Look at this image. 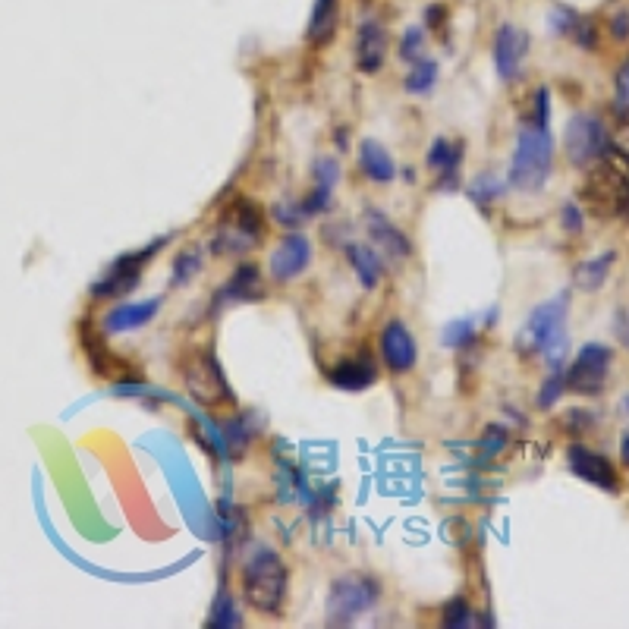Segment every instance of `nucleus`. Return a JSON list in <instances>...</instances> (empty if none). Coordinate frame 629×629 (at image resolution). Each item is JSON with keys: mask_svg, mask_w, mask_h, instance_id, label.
<instances>
[{"mask_svg": "<svg viewBox=\"0 0 629 629\" xmlns=\"http://www.w3.org/2000/svg\"><path fill=\"white\" fill-rule=\"evenodd\" d=\"M548 120H551V92L545 89V85H541V89L532 95V114L526 117V123H532V126H548Z\"/></svg>", "mask_w": 629, "mask_h": 629, "instance_id": "nucleus-33", "label": "nucleus"}, {"mask_svg": "<svg viewBox=\"0 0 629 629\" xmlns=\"http://www.w3.org/2000/svg\"><path fill=\"white\" fill-rule=\"evenodd\" d=\"M387 57V29L375 16H368L356 29V67L359 73H378Z\"/></svg>", "mask_w": 629, "mask_h": 629, "instance_id": "nucleus-15", "label": "nucleus"}, {"mask_svg": "<svg viewBox=\"0 0 629 629\" xmlns=\"http://www.w3.org/2000/svg\"><path fill=\"white\" fill-rule=\"evenodd\" d=\"M614 362V350L604 343H585L576 353L573 365L563 372V381H567V390L573 394H601V387L607 381V372H611Z\"/></svg>", "mask_w": 629, "mask_h": 629, "instance_id": "nucleus-10", "label": "nucleus"}, {"mask_svg": "<svg viewBox=\"0 0 629 629\" xmlns=\"http://www.w3.org/2000/svg\"><path fill=\"white\" fill-rule=\"evenodd\" d=\"M441 340H444V346H450V350H463V346H469L475 340V321L472 318L447 321Z\"/></svg>", "mask_w": 629, "mask_h": 629, "instance_id": "nucleus-28", "label": "nucleus"}, {"mask_svg": "<svg viewBox=\"0 0 629 629\" xmlns=\"http://www.w3.org/2000/svg\"><path fill=\"white\" fill-rule=\"evenodd\" d=\"M620 460L629 466V435H626V438H623V444H620Z\"/></svg>", "mask_w": 629, "mask_h": 629, "instance_id": "nucleus-41", "label": "nucleus"}, {"mask_svg": "<svg viewBox=\"0 0 629 629\" xmlns=\"http://www.w3.org/2000/svg\"><path fill=\"white\" fill-rule=\"evenodd\" d=\"M463 151H466L463 142H453L447 136H438L435 142H431L428 155H425V164L438 173V189H453V186H457V167L463 161Z\"/></svg>", "mask_w": 629, "mask_h": 629, "instance_id": "nucleus-18", "label": "nucleus"}, {"mask_svg": "<svg viewBox=\"0 0 629 629\" xmlns=\"http://www.w3.org/2000/svg\"><path fill=\"white\" fill-rule=\"evenodd\" d=\"M164 299H142V302H126V306H114L111 312L104 315L101 328L104 334H126V331H139L145 328L148 321H155V315L161 312Z\"/></svg>", "mask_w": 629, "mask_h": 629, "instance_id": "nucleus-16", "label": "nucleus"}, {"mask_svg": "<svg viewBox=\"0 0 629 629\" xmlns=\"http://www.w3.org/2000/svg\"><path fill=\"white\" fill-rule=\"evenodd\" d=\"M507 441H510V435H507V428L504 425H491L485 435H482V457H497V453H501L504 447H507Z\"/></svg>", "mask_w": 629, "mask_h": 629, "instance_id": "nucleus-34", "label": "nucleus"}, {"mask_svg": "<svg viewBox=\"0 0 629 629\" xmlns=\"http://www.w3.org/2000/svg\"><path fill=\"white\" fill-rule=\"evenodd\" d=\"M435 82H438V63L431 60V57H422L412 63V70L406 76V92L409 95H428L431 89H435Z\"/></svg>", "mask_w": 629, "mask_h": 629, "instance_id": "nucleus-25", "label": "nucleus"}, {"mask_svg": "<svg viewBox=\"0 0 629 629\" xmlns=\"http://www.w3.org/2000/svg\"><path fill=\"white\" fill-rule=\"evenodd\" d=\"M529 54V35L516 29L513 23H504L494 35V70L504 82H513L523 73V63Z\"/></svg>", "mask_w": 629, "mask_h": 629, "instance_id": "nucleus-12", "label": "nucleus"}, {"mask_svg": "<svg viewBox=\"0 0 629 629\" xmlns=\"http://www.w3.org/2000/svg\"><path fill=\"white\" fill-rule=\"evenodd\" d=\"M265 230H268L265 211L249 199H236L233 205L224 208L218 227L211 233V243H208L211 255H218V258L246 255L265 240Z\"/></svg>", "mask_w": 629, "mask_h": 629, "instance_id": "nucleus-4", "label": "nucleus"}, {"mask_svg": "<svg viewBox=\"0 0 629 629\" xmlns=\"http://www.w3.org/2000/svg\"><path fill=\"white\" fill-rule=\"evenodd\" d=\"M400 57L409 63H416V60H422L425 57V29L422 26H409L406 32H403V38H400Z\"/></svg>", "mask_w": 629, "mask_h": 629, "instance_id": "nucleus-31", "label": "nucleus"}, {"mask_svg": "<svg viewBox=\"0 0 629 629\" xmlns=\"http://www.w3.org/2000/svg\"><path fill=\"white\" fill-rule=\"evenodd\" d=\"M164 246H167V236H158L155 243H148L142 249H133V252H123L120 258H114V262L107 265V271L92 284V296L95 299H117V296L133 293L136 284L142 280V274H145V268H148V262Z\"/></svg>", "mask_w": 629, "mask_h": 629, "instance_id": "nucleus-6", "label": "nucleus"}, {"mask_svg": "<svg viewBox=\"0 0 629 629\" xmlns=\"http://www.w3.org/2000/svg\"><path fill=\"white\" fill-rule=\"evenodd\" d=\"M346 258H350V265L359 277V284L365 290H375L378 287V280L384 274V265H381V258L372 246H359V243H350L346 246Z\"/></svg>", "mask_w": 629, "mask_h": 629, "instance_id": "nucleus-22", "label": "nucleus"}, {"mask_svg": "<svg viewBox=\"0 0 629 629\" xmlns=\"http://www.w3.org/2000/svg\"><path fill=\"white\" fill-rule=\"evenodd\" d=\"M567 463H570V472L579 475L582 482H589L601 491H617L620 479H617V469L611 466V460L601 457V453L582 447V444H570L567 450Z\"/></svg>", "mask_w": 629, "mask_h": 629, "instance_id": "nucleus-14", "label": "nucleus"}, {"mask_svg": "<svg viewBox=\"0 0 629 629\" xmlns=\"http://www.w3.org/2000/svg\"><path fill=\"white\" fill-rule=\"evenodd\" d=\"M563 148H567V158L576 167H589L611 148V136H607V126L595 114H573L567 120V129H563Z\"/></svg>", "mask_w": 629, "mask_h": 629, "instance_id": "nucleus-9", "label": "nucleus"}, {"mask_svg": "<svg viewBox=\"0 0 629 629\" xmlns=\"http://www.w3.org/2000/svg\"><path fill=\"white\" fill-rule=\"evenodd\" d=\"M563 390H567V381H563V372H551V375H548V381L541 384L538 406H541V409H551V406L563 397Z\"/></svg>", "mask_w": 629, "mask_h": 629, "instance_id": "nucleus-32", "label": "nucleus"}, {"mask_svg": "<svg viewBox=\"0 0 629 629\" xmlns=\"http://www.w3.org/2000/svg\"><path fill=\"white\" fill-rule=\"evenodd\" d=\"M183 378H186L189 394L199 403H208V406L233 403V390H230V384L221 372V362L214 353L192 350L186 356V365H183Z\"/></svg>", "mask_w": 629, "mask_h": 629, "instance_id": "nucleus-8", "label": "nucleus"}, {"mask_svg": "<svg viewBox=\"0 0 629 629\" xmlns=\"http://www.w3.org/2000/svg\"><path fill=\"white\" fill-rule=\"evenodd\" d=\"M202 271V252L189 246L183 249L177 258H173V277H170V287H186L189 280H195Z\"/></svg>", "mask_w": 629, "mask_h": 629, "instance_id": "nucleus-26", "label": "nucleus"}, {"mask_svg": "<svg viewBox=\"0 0 629 629\" xmlns=\"http://www.w3.org/2000/svg\"><path fill=\"white\" fill-rule=\"evenodd\" d=\"M551 167H554V139L548 133V126L523 123L516 136V151H513L507 183L519 192H538L548 183Z\"/></svg>", "mask_w": 629, "mask_h": 629, "instance_id": "nucleus-3", "label": "nucleus"}, {"mask_svg": "<svg viewBox=\"0 0 629 629\" xmlns=\"http://www.w3.org/2000/svg\"><path fill=\"white\" fill-rule=\"evenodd\" d=\"M560 221H563V230H567V233H582V224H585L582 208L576 202H567V205H563V211H560Z\"/></svg>", "mask_w": 629, "mask_h": 629, "instance_id": "nucleus-37", "label": "nucleus"}, {"mask_svg": "<svg viewBox=\"0 0 629 629\" xmlns=\"http://www.w3.org/2000/svg\"><path fill=\"white\" fill-rule=\"evenodd\" d=\"M309 265H312V243L302 233H287L271 252L268 271L277 284H290L299 274H306Z\"/></svg>", "mask_w": 629, "mask_h": 629, "instance_id": "nucleus-11", "label": "nucleus"}, {"mask_svg": "<svg viewBox=\"0 0 629 629\" xmlns=\"http://www.w3.org/2000/svg\"><path fill=\"white\" fill-rule=\"evenodd\" d=\"M611 29H614V35H617V38H626V35H629V13H620V16H614Z\"/></svg>", "mask_w": 629, "mask_h": 629, "instance_id": "nucleus-40", "label": "nucleus"}, {"mask_svg": "<svg viewBox=\"0 0 629 629\" xmlns=\"http://www.w3.org/2000/svg\"><path fill=\"white\" fill-rule=\"evenodd\" d=\"M365 227H368V236H372V243H375L387 258H406V255L412 252V243L406 240V233L390 224L381 211L368 208V211H365Z\"/></svg>", "mask_w": 629, "mask_h": 629, "instance_id": "nucleus-19", "label": "nucleus"}, {"mask_svg": "<svg viewBox=\"0 0 629 629\" xmlns=\"http://www.w3.org/2000/svg\"><path fill=\"white\" fill-rule=\"evenodd\" d=\"M614 262H617V252H604V255H598V258H589V262H582V265L576 268V277H573V280H576V287L585 290V293H598V290L604 287L607 274H611Z\"/></svg>", "mask_w": 629, "mask_h": 629, "instance_id": "nucleus-23", "label": "nucleus"}, {"mask_svg": "<svg viewBox=\"0 0 629 629\" xmlns=\"http://www.w3.org/2000/svg\"><path fill=\"white\" fill-rule=\"evenodd\" d=\"M221 296L230 299V302H258V299H265V277H262V268L252 265V262L236 265V271L230 274V280L224 284Z\"/></svg>", "mask_w": 629, "mask_h": 629, "instance_id": "nucleus-20", "label": "nucleus"}, {"mask_svg": "<svg viewBox=\"0 0 629 629\" xmlns=\"http://www.w3.org/2000/svg\"><path fill=\"white\" fill-rule=\"evenodd\" d=\"M441 623L447 629H466L472 626V607L466 604V598H450L441 611Z\"/></svg>", "mask_w": 629, "mask_h": 629, "instance_id": "nucleus-30", "label": "nucleus"}, {"mask_svg": "<svg viewBox=\"0 0 629 629\" xmlns=\"http://www.w3.org/2000/svg\"><path fill=\"white\" fill-rule=\"evenodd\" d=\"M328 381L337 387V390H350V394H356V390H365L372 387L378 381V368H375V359L368 353H356L350 359H340L337 365L328 368Z\"/></svg>", "mask_w": 629, "mask_h": 629, "instance_id": "nucleus-17", "label": "nucleus"}, {"mask_svg": "<svg viewBox=\"0 0 629 629\" xmlns=\"http://www.w3.org/2000/svg\"><path fill=\"white\" fill-rule=\"evenodd\" d=\"M614 331H617L620 343L629 350V309H620V312H617V318H614Z\"/></svg>", "mask_w": 629, "mask_h": 629, "instance_id": "nucleus-39", "label": "nucleus"}, {"mask_svg": "<svg viewBox=\"0 0 629 629\" xmlns=\"http://www.w3.org/2000/svg\"><path fill=\"white\" fill-rule=\"evenodd\" d=\"M582 208L595 218H614L629 211V155L620 148H607L598 161L589 164V177L579 189Z\"/></svg>", "mask_w": 629, "mask_h": 629, "instance_id": "nucleus-1", "label": "nucleus"}, {"mask_svg": "<svg viewBox=\"0 0 629 629\" xmlns=\"http://www.w3.org/2000/svg\"><path fill=\"white\" fill-rule=\"evenodd\" d=\"M312 173H315V183L334 186L340 180V164L334 158H318L315 167H312Z\"/></svg>", "mask_w": 629, "mask_h": 629, "instance_id": "nucleus-36", "label": "nucleus"}, {"mask_svg": "<svg viewBox=\"0 0 629 629\" xmlns=\"http://www.w3.org/2000/svg\"><path fill=\"white\" fill-rule=\"evenodd\" d=\"M469 195L479 205H491V202H497L504 195V183L497 180V177H491V173H482V177H475L472 180V186H469Z\"/></svg>", "mask_w": 629, "mask_h": 629, "instance_id": "nucleus-29", "label": "nucleus"}, {"mask_svg": "<svg viewBox=\"0 0 629 629\" xmlns=\"http://www.w3.org/2000/svg\"><path fill=\"white\" fill-rule=\"evenodd\" d=\"M381 598V585L372 576H362V573H350V576H340L331 585V595H328V623L331 626H350L356 623L365 611H372Z\"/></svg>", "mask_w": 629, "mask_h": 629, "instance_id": "nucleus-5", "label": "nucleus"}, {"mask_svg": "<svg viewBox=\"0 0 629 629\" xmlns=\"http://www.w3.org/2000/svg\"><path fill=\"white\" fill-rule=\"evenodd\" d=\"M208 626H214V629L240 626V611H236V604H233V598H230V592H227V589H221V592H218V598H214Z\"/></svg>", "mask_w": 629, "mask_h": 629, "instance_id": "nucleus-27", "label": "nucleus"}, {"mask_svg": "<svg viewBox=\"0 0 629 629\" xmlns=\"http://www.w3.org/2000/svg\"><path fill=\"white\" fill-rule=\"evenodd\" d=\"M274 218H277L280 224H290V227H296V224L306 221V211H302V205L287 208L284 202H280V205H274Z\"/></svg>", "mask_w": 629, "mask_h": 629, "instance_id": "nucleus-38", "label": "nucleus"}, {"mask_svg": "<svg viewBox=\"0 0 629 629\" xmlns=\"http://www.w3.org/2000/svg\"><path fill=\"white\" fill-rule=\"evenodd\" d=\"M614 104H617V111L629 114V57L620 63V70L614 76Z\"/></svg>", "mask_w": 629, "mask_h": 629, "instance_id": "nucleus-35", "label": "nucleus"}, {"mask_svg": "<svg viewBox=\"0 0 629 629\" xmlns=\"http://www.w3.org/2000/svg\"><path fill=\"white\" fill-rule=\"evenodd\" d=\"M623 409H626V416H629V394L623 397Z\"/></svg>", "mask_w": 629, "mask_h": 629, "instance_id": "nucleus-42", "label": "nucleus"}, {"mask_svg": "<svg viewBox=\"0 0 629 629\" xmlns=\"http://www.w3.org/2000/svg\"><path fill=\"white\" fill-rule=\"evenodd\" d=\"M290 573L287 563L274 548H255L243 563V598L258 614H280L287 601Z\"/></svg>", "mask_w": 629, "mask_h": 629, "instance_id": "nucleus-2", "label": "nucleus"}, {"mask_svg": "<svg viewBox=\"0 0 629 629\" xmlns=\"http://www.w3.org/2000/svg\"><path fill=\"white\" fill-rule=\"evenodd\" d=\"M381 359H384V365L390 368V372H397V375L409 372L419 359L416 337H412V331L397 318L387 321L381 328Z\"/></svg>", "mask_w": 629, "mask_h": 629, "instance_id": "nucleus-13", "label": "nucleus"}, {"mask_svg": "<svg viewBox=\"0 0 629 629\" xmlns=\"http://www.w3.org/2000/svg\"><path fill=\"white\" fill-rule=\"evenodd\" d=\"M567 312H570V293L563 290L554 299L541 302V306L532 309V315L526 318L523 331L516 334V350L523 356L541 353V346H545L554 334H560L567 328Z\"/></svg>", "mask_w": 629, "mask_h": 629, "instance_id": "nucleus-7", "label": "nucleus"}, {"mask_svg": "<svg viewBox=\"0 0 629 629\" xmlns=\"http://www.w3.org/2000/svg\"><path fill=\"white\" fill-rule=\"evenodd\" d=\"M337 10H340V0H315L312 19H309V41L312 45H324V41H331V35L337 29Z\"/></svg>", "mask_w": 629, "mask_h": 629, "instance_id": "nucleus-24", "label": "nucleus"}, {"mask_svg": "<svg viewBox=\"0 0 629 629\" xmlns=\"http://www.w3.org/2000/svg\"><path fill=\"white\" fill-rule=\"evenodd\" d=\"M359 170L372 183H390L397 177V164H394V158H390V151L381 142H375V139H362V145H359Z\"/></svg>", "mask_w": 629, "mask_h": 629, "instance_id": "nucleus-21", "label": "nucleus"}]
</instances>
